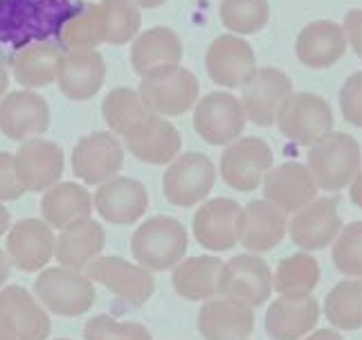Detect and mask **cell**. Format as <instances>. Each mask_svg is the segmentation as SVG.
<instances>
[{
  "mask_svg": "<svg viewBox=\"0 0 362 340\" xmlns=\"http://www.w3.org/2000/svg\"><path fill=\"white\" fill-rule=\"evenodd\" d=\"M86 340H153L148 329L140 322H122L113 316H93L83 324Z\"/></svg>",
  "mask_w": 362,
  "mask_h": 340,
  "instance_id": "40",
  "label": "cell"
},
{
  "mask_svg": "<svg viewBox=\"0 0 362 340\" xmlns=\"http://www.w3.org/2000/svg\"><path fill=\"white\" fill-rule=\"evenodd\" d=\"M59 41L66 47V52L72 50H97V45L106 43L104 36V21L97 3H83L64 21L59 30Z\"/></svg>",
  "mask_w": 362,
  "mask_h": 340,
  "instance_id": "34",
  "label": "cell"
},
{
  "mask_svg": "<svg viewBox=\"0 0 362 340\" xmlns=\"http://www.w3.org/2000/svg\"><path fill=\"white\" fill-rule=\"evenodd\" d=\"M349 196H351V203L362 210V169L354 176V181L349 183Z\"/></svg>",
  "mask_w": 362,
  "mask_h": 340,
  "instance_id": "44",
  "label": "cell"
},
{
  "mask_svg": "<svg viewBox=\"0 0 362 340\" xmlns=\"http://www.w3.org/2000/svg\"><path fill=\"white\" fill-rule=\"evenodd\" d=\"M54 340H70V338H54Z\"/></svg>",
  "mask_w": 362,
  "mask_h": 340,
  "instance_id": "51",
  "label": "cell"
},
{
  "mask_svg": "<svg viewBox=\"0 0 362 340\" xmlns=\"http://www.w3.org/2000/svg\"><path fill=\"white\" fill-rule=\"evenodd\" d=\"M124 142L131 154L148 165H167L180 156L182 135L167 118L151 113L133 131L124 135Z\"/></svg>",
  "mask_w": 362,
  "mask_h": 340,
  "instance_id": "22",
  "label": "cell"
},
{
  "mask_svg": "<svg viewBox=\"0 0 362 340\" xmlns=\"http://www.w3.org/2000/svg\"><path fill=\"white\" fill-rule=\"evenodd\" d=\"M274 124L291 142L313 147L333 131V110L327 99L315 93H293Z\"/></svg>",
  "mask_w": 362,
  "mask_h": 340,
  "instance_id": "5",
  "label": "cell"
},
{
  "mask_svg": "<svg viewBox=\"0 0 362 340\" xmlns=\"http://www.w3.org/2000/svg\"><path fill=\"white\" fill-rule=\"evenodd\" d=\"M54 232L41 219H21L7 230V259L23 273L43 271L54 257Z\"/></svg>",
  "mask_w": 362,
  "mask_h": 340,
  "instance_id": "17",
  "label": "cell"
},
{
  "mask_svg": "<svg viewBox=\"0 0 362 340\" xmlns=\"http://www.w3.org/2000/svg\"><path fill=\"white\" fill-rule=\"evenodd\" d=\"M198 332L205 340H247L255 334V309L226 295L211 298L198 311Z\"/></svg>",
  "mask_w": 362,
  "mask_h": 340,
  "instance_id": "23",
  "label": "cell"
},
{
  "mask_svg": "<svg viewBox=\"0 0 362 340\" xmlns=\"http://www.w3.org/2000/svg\"><path fill=\"white\" fill-rule=\"evenodd\" d=\"M106 43L122 45L133 41L142 25V9L133 0H99Z\"/></svg>",
  "mask_w": 362,
  "mask_h": 340,
  "instance_id": "37",
  "label": "cell"
},
{
  "mask_svg": "<svg viewBox=\"0 0 362 340\" xmlns=\"http://www.w3.org/2000/svg\"><path fill=\"white\" fill-rule=\"evenodd\" d=\"M293 95V81L279 68H257L241 86L245 118L257 127H272L284 102Z\"/></svg>",
  "mask_w": 362,
  "mask_h": 340,
  "instance_id": "9",
  "label": "cell"
},
{
  "mask_svg": "<svg viewBox=\"0 0 362 340\" xmlns=\"http://www.w3.org/2000/svg\"><path fill=\"white\" fill-rule=\"evenodd\" d=\"M88 280L106 286L131 307H142L153 295V275L140 264H131L122 257H97L86 268Z\"/></svg>",
  "mask_w": 362,
  "mask_h": 340,
  "instance_id": "13",
  "label": "cell"
},
{
  "mask_svg": "<svg viewBox=\"0 0 362 340\" xmlns=\"http://www.w3.org/2000/svg\"><path fill=\"white\" fill-rule=\"evenodd\" d=\"M93 205L104 221L113 225H131L140 221L148 210V192L140 181L115 176L99 185Z\"/></svg>",
  "mask_w": 362,
  "mask_h": 340,
  "instance_id": "20",
  "label": "cell"
},
{
  "mask_svg": "<svg viewBox=\"0 0 362 340\" xmlns=\"http://www.w3.org/2000/svg\"><path fill=\"white\" fill-rule=\"evenodd\" d=\"M333 266L344 277L362 280V221H351L342 225L340 234L331 244Z\"/></svg>",
  "mask_w": 362,
  "mask_h": 340,
  "instance_id": "39",
  "label": "cell"
},
{
  "mask_svg": "<svg viewBox=\"0 0 362 340\" xmlns=\"http://www.w3.org/2000/svg\"><path fill=\"white\" fill-rule=\"evenodd\" d=\"M340 108L349 124L362 129V72H354L340 91Z\"/></svg>",
  "mask_w": 362,
  "mask_h": 340,
  "instance_id": "41",
  "label": "cell"
},
{
  "mask_svg": "<svg viewBox=\"0 0 362 340\" xmlns=\"http://www.w3.org/2000/svg\"><path fill=\"white\" fill-rule=\"evenodd\" d=\"M302 340H344V336L338 329H313Z\"/></svg>",
  "mask_w": 362,
  "mask_h": 340,
  "instance_id": "45",
  "label": "cell"
},
{
  "mask_svg": "<svg viewBox=\"0 0 362 340\" xmlns=\"http://www.w3.org/2000/svg\"><path fill=\"white\" fill-rule=\"evenodd\" d=\"M241 205L228 196L205 200L194 214V237L211 253H226L239 244Z\"/></svg>",
  "mask_w": 362,
  "mask_h": 340,
  "instance_id": "14",
  "label": "cell"
},
{
  "mask_svg": "<svg viewBox=\"0 0 362 340\" xmlns=\"http://www.w3.org/2000/svg\"><path fill=\"white\" fill-rule=\"evenodd\" d=\"M261 187H264V200L281 210L286 217L306 208L320 192L308 167L295 160L272 167Z\"/></svg>",
  "mask_w": 362,
  "mask_h": 340,
  "instance_id": "18",
  "label": "cell"
},
{
  "mask_svg": "<svg viewBox=\"0 0 362 340\" xmlns=\"http://www.w3.org/2000/svg\"><path fill=\"white\" fill-rule=\"evenodd\" d=\"M245 110L241 99L232 93H209L194 110V129L205 142L216 147H228L239 140L245 129Z\"/></svg>",
  "mask_w": 362,
  "mask_h": 340,
  "instance_id": "8",
  "label": "cell"
},
{
  "mask_svg": "<svg viewBox=\"0 0 362 340\" xmlns=\"http://www.w3.org/2000/svg\"><path fill=\"white\" fill-rule=\"evenodd\" d=\"M272 149L261 137L245 135L226 147L221 156V176L232 190L252 192L272 169Z\"/></svg>",
  "mask_w": 362,
  "mask_h": 340,
  "instance_id": "7",
  "label": "cell"
},
{
  "mask_svg": "<svg viewBox=\"0 0 362 340\" xmlns=\"http://www.w3.org/2000/svg\"><path fill=\"white\" fill-rule=\"evenodd\" d=\"M34 295L54 316L77 318L88 313L95 305V284L88 280V275L64 266L45 268L34 282Z\"/></svg>",
  "mask_w": 362,
  "mask_h": 340,
  "instance_id": "4",
  "label": "cell"
},
{
  "mask_svg": "<svg viewBox=\"0 0 362 340\" xmlns=\"http://www.w3.org/2000/svg\"><path fill=\"white\" fill-rule=\"evenodd\" d=\"M286 234H288V217L268 200H250L245 208H241L239 244L247 253H270L284 242Z\"/></svg>",
  "mask_w": 362,
  "mask_h": 340,
  "instance_id": "24",
  "label": "cell"
},
{
  "mask_svg": "<svg viewBox=\"0 0 362 340\" xmlns=\"http://www.w3.org/2000/svg\"><path fill=\"white\" fill-rule=\"evenodd\" d=\"M216 183V167L201 151L180 154L165 171L162 190L171 205L194 208L209 196Z\"/></svg>",
  "mask_w": 362,
  "mask_h": 340,
  "instance_id": "6",
  "label": "cell"
},
{
  "mask_svg": "<svg viewBox=\"0 0 362 340\" xmlns=\"http://www.w3.org/2000/svg\"><path fill=\"white\" fill-rule=\"evenodd\" d=\"M270 18L268 0H221V21L236 36L264 30Z\"/></svg>",
  "mask_w": 362,
  "mask_h": 340,
  "instance_id": "38",
  "label": "cell"
},
{
  "mask_svg": "<svg viewBox=\"0 0 362 340\" xmlns=\"http://www.w3.org/2000/svg\"><path fill=\"white\" fill-rule=\"evenodd\" d=\"M124 165V147L117 135L95 131L83 135L72 149V171L86 185H104L115 178Z\"/></svg>",
  "mask_w": 362,
  "mask_h": 340,
  "instance_id": "12",
  "label": "cell"
},
{
  "mask_svg": "<svg viewBox=\"0 0 362 340\" xmlns=\"http://www.w3.org/2000/svg\"><path fill=\"white\" fill-rule=\"evenodd\" d=\"M322 307L313 295H279L266 311V334L272 340H302L315 329Z\"/></svg>",
  "mask_w": 362,
  "mask_h": 340,
  "instance_id": "21",
  "label": "cell"
},
{
  "mask_svg": "<svg viewBox=\"0 0 362 340\" xmlns=\"http://www.w3.org/2000/svg\"><path fill=\"white\" fill-rule=\"evenodd\" d=\"M297 59L308 68H331L338 64L342 55L346 52V39L342 32V25L333 21H315L308 23L299 32L295 43Z\"/></svg>",
  "mask_w": 362,
  "mask_h": 340,
  "instance_id": "28",
  "label": "cell"
},
{
  "mask_svg": "<svg viewBox=\"0 0 362 340\" xmlns=\"http://www.w3.org/2000/svg\"><path fill=\"white\" fill-rule=\"evenodd\" d=\"M324 316L338 332L362 329V280L344 277L324 300Z\"/></svg>",
  "mask_w": 362,
  "mask_h": 340,
  "instance_id": "35",
  "label": "cell"
},
{
  "mask_svg": "<svg viewBox=\"0 0 362 340\" xmlns=\"http://www.w3.org/2000/svg\"><path fill=\"white\" fill-rule=\"evenodd\" d=\"M59 88L72 102H83L99 93L106 81V61L97 50H72L61 55Z\"/></svg>",
  "mask_w": 362,
  "mask_h": 340,
  "instance_id": "26",
  "label": "cell"
},
{
  "mask_svg": "<svg viewBox=\"0 0 362 340\" xmlns=\"http://www.w3.org/2000/svg\"><path fill=\"white\" fill-rule=\"evenodd\" d=\"M9 225H11V217H9L7 208L0 203V237H3L9 230Z\"/></svg>",
  "mask_w": 362,
  "mask_h": 340,
  "instance_id": "48",
  "label": "cell"
},
{
  "mask_svg": "<svg viewBox=\"0 0 362 340\" xmlns=\"http://www.w3.org/2000/svg\"><path fill=\"white\" fill-rule=\"evenodd\" d=\"M133 3L137 5V7H144V9H156V7H160L162 3H167V0H133Z\"/></svg>",
  "mask_w": 362,
  "mask_h": 340,
  "instance_id": "49",
  "label": "cell"
},
{
  "mask_svg": "<svg viewBox=\"0 0 362 340\" xmlns=\"http://www.w3.org/2000/svg\"><path fill=\"white\" fill-rule=\"evenodd\" d=\"M272 291V271L264 257L243 253L223 261L221 295L239 300L243 305L257 309L266 305Z\"/></svg>",
  "mask_w": 362,
  "mask_h": 340,
  "instance_id": "11",
  "label": "cell"
},
{
  "mask_svg": "<svg viewBox=\"0 0 362 340\" xmlns=\"http://www.w3.org/2000/svg\"><path fill=\"white\" fill-rule=\"evenodd\" d=\"M0 318L18 340H47L52 322L28 288H0Z\"/></svg>",
  "mask_w": 362,
  "mask_h": 340,
  "instance_id": "25",
  "label": "cell"
},
{
  "mask_svg": "<svg viewBox=\"0 0 362 340\" xmlns=\"http://www.w3.org/2000/svg\"><path fill=\"white\" fill-rule=\"evenodd\" d=\"M223 259L216 255H198L182 259L171 275L173 291L189 302H207L221 295Z\"/></svg>",
  "mask_w": 362,
  "mask_h": 340,
  "instance_id": "29",
  "label": "cell"
},
{
  "mask_svg": "<svg viewBox=\"0 0 362 340\" xmlns=\"http://www.w3.org/2000/svg\"><path fill=\"white\" fill-rule=\"evenodd\" d=\"M308 171L317 190L335 194L349 187L362 169V149L354 135L331 131L308 149Z\"/></svg>",
  "mask_w": 362,
  "mask_h": 340,
  "instance_id": "1",
  "label": "cell"
},
{
  "mask_svg": "<svg viewBox=\"0 0 362 340\" xmlns=\"http://www.w3.org/2000/svg\"><path fill=\"white\" fill-rule=\"evenodd\" d=\"M49 127V106L34 91H16L0 99V131L9 140L28 142Z\"/></svg>",
  "mask_w": 362,
  "mask_h": 340,
  "instance_id": "19",
  "label": "cell"
},
{
  "mask_svg": "<svg viewBox=\"0 0 362 340\" xmlns=\"http://www.w3.org/2000/svg\"><path fill=\"white\" fill-rule=\"evenodd\" d=\"M102 113L113 135H122V137L129 131H133L144 118L151 115V110L142 102L140 93H137L135 88H127V86L113 88V91L106 95L102 104Z\"/></svg>",
  "mask_w": 362,
  "mask_h": 340,
  "instance_id": "36",
  "label": "cell"
},
{
  "mask_svg": "<svg viewBox=\"0 0 362 340\" xmlns=\"http://www.w3.org/2000/svg\"><path fill=\"white\" fill-rule=\"evenodd\" d=\"M7 280H9V259L3 250H0V288H3Z\"/></svg>",
  "mask_w": 362,
  "mask_h": 340,
  "instance_id": "47",
  "label": "cell"
},
{
  "mask_svg": "<svg viewBox=\"0 0 362 340\" xmlns=\"http://www.w3.org/2000/svg\"><path fill=\"white\" fill-rule=\"evenodd\" d=\"M106 246L104 228L93 219L74 223L70 228L61 230L54 242V257L64 268L83 273L90 264L102 255Z\"/></svg>",
  "mask_w": 362,
  "mask_h": 340,
  "instance_id": "27",
  "label": "cell"
},
{
  "mask_svg": "<svg viewBox=\"0 0 362 340\" xmlns=\"http://www.w3.org/2000/svg\"><path fill=\"white\" fill-rule=\"evenodd\" d=\"M61 52L47 41L25 43L11 59V72L25 88H43L59 77Z\"/></svg>",
  "mask_w": 362,
  "mask_h": 340,
  "instance_id": "32",
  "label": "cell"
},
{
  "mask_svg": "<svg viewBox=\"0 0 362 340\" xmlns=\"http://www.w3.org/2000/svg\"><path fill=\"white\" fill-rule=\"evenodd\" d=\"M0 340H18L14 334H11V329L9 327L3 322V318H0Z\"/></svg>",
  "mask_w": 362,
  "mask_h": 340,
  "instance_id": "50",
  "label": "cell"
},
{
  "mask_svg": "<svg viewBox=\"0 0 362 340\" xmlns=\"http://www.w3.org/2000/svg\"><path fill=\"white\" fill-rule=\"evenodd\" d=\"M7 86H9V72H7V66H5L3 57H0V99L5 97Z\"/></svg>",
  "mask_w": 362,
  "mask_h": 340,
  "instance_id": "46",
  "label": "cell"
},
{
  "mask_svg": "<svg viewBox=\"0 0 362 340\" xmlns=\"http://www.w3.org/2000/svg\"><path fill=\"white\" fill-rule=\"evenodd\" d=\"M342 32H344L346 43H351L356 55L362 59V9L349 11L344 18V25H342Z\"/></svg>",
  "mask_w": 362,
  "mask_h": 340,
  "instance_id": "43",
  "label": "cell"
},
{
  "mask_svg": "<svg viewBox=\"0 0 362 340\" xmlns=\"http://www.w3.org/2000/svg\"><path fill=\"white\" fill-rule=\"evenodd\" d=\"M205 66L211 81L223 88H241L257 70L255 50L236 34H221L209 43Z\"/></svg>",
  "mask_w": 362,
  "mask_h": 340,
  "instance_id": "16",
  "label": "cell"
},
{
  "mask_svg": "<svg viewBox=\"0 0 362 340\" xmlns=\"http://www.w3.org/2000/svg\"><path fill=\"white\" fill-rule=\"evenodd\" d=\"M322 280V266L313 253L299 250L279 261L272 271V288L279 295H310Z\"/></svg>",
  "mask_w": 362,
  "mask_h": 340,
  "instance_id": "33",
  "label": "cell"
},
{
  "mask_svg": "<svg viewBox=\"0 0 362 340\" xmlns=\"http://www.w3.org/2000/svg\"><path fill=\"white\" fill-rule=\"evenodd\" d=\"M14 167L25 192H47L64 174V149L45 137H32L14 154Z\"/></svg>",
  "mask_w": 362,
  "mask_h": 340,
  "instance_id": "15",
  "label": "cell"
},
{
  "mask_svg": "<svg viewBox=\"0 0 362 340\" xmlns=\"http://www.w3.org/2000/svg\"><path fill=\"white\" fill-rule=\"evenodd\" d=\"M23 194L25 190L16 178L14 154L0 151V203H5V200H18Z\"/></svg>",
  "mask_w": 362,
  "mask_h": 340,
  "instance_id": "42",
  "label": "cell"
},
{
  "mask_svg": "<svg viewBox=\"0 0 362 340\" xmlns=\"http://www.w3.org/2000/svg\"><path fill=\"white\" fill-rule=\"evenodd\" d=\"M93 210V196L79 183H57L41 200L43 221L54 230H66L74 223L90 219Z\"/></svg>",
  "mask_w": 362,
  "mask_h": 340,
  "instance_id": "31",
  "label": "cell"
},
{
  "mask_svg": "<svg viewBox=\"0 0 362 340\" xmlns=\"http://www.w3.org/2000/svg\"><path fill=\"white\" fill-rule=\"evenodd\" d=\"M187 230L173 217H153L133 234V257L146 271H173L187 255Z\"/></svg>",
  "mask_w": 362,
  "mask_h": 340,
  "instance_id": "3",
  "label": "cell"
},
{
  "mask_svg": "<svg viewBox=\"0 0 362 340\" xmlns=\"http://www.w3.org/2000/svg\"><path fill=\"white\" fill-rule=\"evenodd\" d=\"M137 93L156 115L176 118L198 104L201 84L189 68L173 64L144 74Z\"/></svg>",
  "mask_w": 362,
  "mask_h": 340,
  "instance_id": "2",
  "label": "cell"
},
{
  "mask_svg": "<svg viewBox=\"0 0 362 340\" xmlns=\"http://www.w3.org/2000/svg\"><path fill=\"white\" fill-rule=\"evenodd\" d=\"M342 217L335 196H317L306 208L293 214L288 221V234L304 253L329 248L342 230Z\"/></svg>",
  "mask_w": 362,
  "mask_h": 340,
  "instance_id": "10",
  "label": "cell"
},
{
  "mask_svg": "<svg viewBox=\"0 0 362 340\" xmlns=\"http://www.w3.org/2000/svg\"><path fill=\"white\" fill-rule=\"evenodd\" d=\"M182 39L176 30L167 25H156V28L144 30L140 36H135L131 47V64L137 74H148L158 68L180 64L182 59Z\"/></svg>",
  "mask_w": 362,
  "mask_h": 340,
  "instance_id": "30",
  "label": "cell"
}]
</instances>
